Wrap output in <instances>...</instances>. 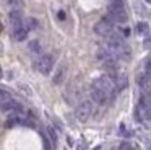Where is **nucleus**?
Returning a JSON list of instances; mask_svg holds the SVG:
<instances>
[{
    "mask_svg": "<svg viewBox=\"0 0 151 150\" xmlns=\"http://www.w3.org/2000/svg\"><path fill=\"white\" fill-rule=\"evenodd\" d=\"M2 51H4V46H2V44H0V52H2Z\"/></svg>",
    "mask_w": 151,
    "mask_h": 150,
    "instance_id": "obj_20",
    "label": "nucleus"
},
{
    "mask_svg": "<svg viewBox=\"0 0 151 150\" xmlns=\"http://www.w3.org/2000/svg\"><path fill=\"white\" fill-rule=\"evenodd\" d=\"M148 23H138L137 25V31L138 34H148Z\"/></svg>",
    "mask_w": 151,
    "mask_h": 150,
    "instance_id": "obj_16",
    "label": "nucleus"
},
{
    "mask_svg": "<svg viewBox=\"0 0 151 150\" xmlns=\"http://www.w3.org/2000/svg\"><path fill=\"white\" fill-rule=\"evenodd\" d=\"M59 20H65V12H59Z\"/></svg>",
    "mask_w": 151,
    "mask_h": 150,
    "instance_id": "obj_18",
    "label": "nucleus"
},
{
    "mask_svg": "<svg viewBox=\"0 0 151 150\" xmlns=\"http://www.w3.org/2000/svg\"><path fill=\"white\" fill-rule=\"evenodd\" d=\"M112 150H119V149H112Z\"/></svg>",
    "mask_w": 151,
    "mask_h": 150,
    "instance_id": "obj_22",
    "label": "nucleus"
},
{
    "mask_svg": "<svg viewBox=\"0 0 151 150\" xmlns=\"http://www.w3.org/2000/svg\"><path fill=\"white\" fill-rule=\"evenodd\" d=\"M91 100L94 101V103H98V104H106L109 101L102 93H99L98 90H93V88H91Z\"/></svg>",
    "mask_w": 151,
    "mask_h": 150,
    "instance_id": "obj_11",
    "label": "nucleus"
},
{
    "mask_svg": "<svg viewBox=\"0 0 151 150\" xmlns=\"http://www.w3.org/2000/svg\"><path fill=\"white\" fill-rule=\"evenodd\" d=\"M135 116H137V121H140V122L150 119V98H148V95H141L140 101L137 104V109H135Z\"/></svg>",
    "mask_w": 151,
    "mask_h": 150,
    "instance_id": "obj_3",
    "label": "nucleus"
},
{
    "mask_svg": "<svg viewBox=\"0 0 151 150\" xmlns=\"http://www.w3.org/2000/svg\"><path fill=\"white\" fill-rule=\"evenodd\" d=\"M47 132H49V137H50V140H52V143H54V145H57V135H55V132H54V129H52V127H49Z\"/></svg>",
    "mask_w": 151,
    "mask_h": 150,
    "instance_id": "obj_17",
    "label": "nucleus"
},
{
    "mask_svg": "<svg viewBox=\"0 0 151 150\" xmlns=\"http://www.w3.org/2000/svg\"><path fill=\"white\" fill-rule=\"evenodd\" d=\"M63 75H65V68L63 67H60L59 70H57V74L54 75V83L55 85H60L63 82Z\"/></svg>",
    "mask_w": 151,
    "mask_h": 150,
    "instance_id": "obj_14",
    "label": "nucleus"
},
{
    "mask_svg": "<svg viewBox=\"0 0 151 150\" xmlns=\"http://www.w3.org/2000/svg\"><path fill=\"white\" fill-rule=\"evenodd\" d=\"M94 31H96V34L106 38V36H109L112 31H114V23H112L111 20H107V18H102V20H99V21L96 23Z\"/></svg>",
    "mask_w": 151,
    "mask_h": 150,
    "instance_id": "obj_8",
    "label": "nucleus"
},
{
    "mask_svg": "<svg viewBox=\"0 0 151 150\" xmlns=\"http://www.w3.org/2000/svg\"><path fill=\"white\" fill-rule=\"evenodd\" d=\"M4 31V25H2V21H0V33Z\"/></svg>",
    "mask_w": 151,
    "mask_h": 150,
    "instance_id": "obj_19",
    "label": "nucleus"
},
{
    "mask_svg": "<svg viewBox=\"0 0 151 150\" xmlns=\"http://www.w3.org/2000/svg\"><path fill=\"white\" fill-rule=\"evenodd\" d=\"M54 67V55L52 54H41L36 60V70L44 75H49Z\"/></svg>",
    "mask_w": 151,
    "mask_h": 150,
    "instance_id": "obj_5",
    "label": "nucleus"
},
{
    "mask_svg": "<svg viewBox=\"0 0 151 150\" xmlns=\"http://www.w3.org/2000/svg\"><path fill=\"white\" fill-rule=\"evenodd\" d=\"M0 78H2V68H0Z\"/></svg>",
    "mask_w": 151,
    "mask_h": 150,
    "instance_id": "obj_21",
    "label": "nucleus"
},
{
    "mask_svg": "<svg viewBox=\"0 0 151 150\" xmlns=\"http://www.w3.org/2000/svg\"><path fill=\"white\" fill-rule=\"evenodd\" d=\"M93 90H98L99 93H102L107 100H111L112 95H114L115 88H114V83H112L111 77H106V75H102V77H98L93 80V85H91Z\"/></svg>",
    "mask_w": 151,
    "mask_h": 150,
    "instance_id": "obj_1",
    "label": "nucleus"
},
{
    "mask_svg": "<svg viewBox=\"0 0 151 150\" xmlns=\"http://www.w3.org/2000/svg\"><path fill=\"white\" fill-rule=\"evenodd\" d=\"M137 83H138V87L146 88L148 83H150V75L145 74V72H140V74L137 75Z\"/></svg>",
    "mask_w": 151,
    "mask_h": 150,
    "instance_id": "obj_12",
    "label": "nucleus"
},
{
    "mask_svg": "<svg viewBox=\"0 0 151 150\" xmlns=\"http://www.w3.org/2000/svg\"><path fill=\"white\" fill-rule=\"evenodd\" d=\"M112 83H114V88L117 91H120V90H124V88H127V85H128V77H127V74L125 72H122V70H117V68H112Z\"/></svg>",
    "mask_w": 151,
    "mask_h": 150,
    "instance_id": "obj_7",
    "label": "nucleus"
},
{
    "mask_svg": "<svg viewBox=\"0 0 151 150\" xmlns=\"http://www.w3.org/2000/svg\"><path fill=\"white\" fill-rule=\"evenodd\" d=\"M93 103L91 101H81V103L76 106V109H75V116H76V119L80 121V122H86V121L91 117V114H93Z\"/></svg>",
    "mask_w": 151,
    "mask_h": 150,
    "instance_id": "obj_6",
    "label": "nucleus"
},
{
    "mask_svg": "<svg viewBox=\"0 0 151 150\" xmlns=\"http://www.w3.org/2000/svg\"><path fill=\"white\" fill-rule=\"evenodd\" d=\"M10 100H13V98H12V95L8 93L7 90H4V88H0V104L7 103V101H10Z\"/></svg>",
    "mask_w": 151,
    "mask_h": 150,
    "instance_id": "obj_15",
    "label": "nucleus"
},
{
    "mask_svg": "<svg viewBox=\"0 0 151 150\" xmlns=\"http://www.w3.org/2000/svg\"><path fill=\"white\" fill-rule=\"evenodd\" d=\"M28 47H29V51L33 52V54H37V55H39L41 52H42V46H41V42L37 41V39H33V41H29Z\"/></svg>",
    "mask_w": 151,
    "mask_h": 150,
    "instance_id": "obj_13",
    "label": "nucleus"
},
{
    "mask_svg": "<svg viewBox=\"0 0 151 150\" xmlns=\"http://www.w3.org/2000/svg\"><path fill=\"white\" fill-rule=\"evenodd\" d=\"M106 46L111 49L112 52H122L124 51V46H125V41H124V34H120L119 31H112L109 36H106Z\"/></svg>",
    "mask_w": 151,
    "mask_h": 150,
    "instance_id": "obj_2",
    "label": "nucleus"
},
{
    "mask_svg": "<svg viewBox=\"0 0 151 150\" xmlns=\"http://www.w3.org/2000/svg\"><path fill=\"white\" fill-rule=\"evenodd\" d=\"M28 33H29V29L26 28V26H20V28H17V29H13V39L17 42H21V41H24V39L28 38Z\"/></svg>",
    "mask_w": 151,
    "mask_h": 150,
    "instance_id": "obj_10",
    "label": "nucleus"
},
{
    "mask_svg": "<svg viewBox=\"0 0 151 150\" xmlns=\"http://www.w3.org/2000/svg\"><path fill=\"white\" fill-rule=\"evenodd\" d=\"M107 20H111L112 23H125L128 20L125 7L124 5H109Z\"/></svg>",
    "mask_w": 151,
    "mask_h": 150,
    "instance_id": "obj_4",
    "label": "nucleus"
},
{
    "mask_svg": "<svg viewBox=\"0 0 151 150\" xmlns=\"http://www.w3.org/2000/svg\"><path fill=\"white\" fill-rule=\"evenodd\" d=\"M10 23H12V28L13 29H17V28H20V26L24 25L23 15H21L20 10H13V12L10 13Z\"/></svg>",
    "mask_w": 151,
    "mask_h": 150,
    "instance_id": "obj_9",
    "label": "nucleus"
}]
</instances>
